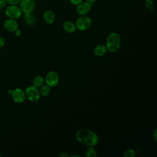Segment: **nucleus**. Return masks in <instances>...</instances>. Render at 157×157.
Segmentation results:
<instances>
[{
  "label": "nucleus",
  "instance_id": "nucleus-31",
  "mask_svg": "<svg viewBox=\"0 0 157 157\" xmlns=\"http://www.w3.org/2000/svg\"><path fill=\"white\" fill-rule=\"evenodd\" d=\"M0 11H1V9H0Z\"/></svg>",
  "mask_w": 157,
  "mask_h": 157
},
{
  "label": "nucleus",
  "instance_id": "nucleus-9",
  "mask_svg": "<svg viewBox=\"0 0 157 157\" xmlns=\"http://www.w3.org/2000/svg\"><path fill=\"white\" fill-rule=\"evenodd\" d=\"M93 6V2L85 1L81 2L80 4L77 5L76 10L77 12L80 15H86L91 10Z\"/></svg>",
  "mask_w": 157,
  "mask_h": 157
},
{
  "label": "nucleus",
  "instance_id": "nucleus-8",
  "mask_svg": "<svg viewBox=\"0 0 157 157\" xmlns=\"http://www.w3.org/2000/svg\"><path fill=\"white\" fill-rule=\"evenodd\" d=\"M59 80V75L56 72L50 71L46 75L45 82L46 85H48L50 87H53L58 85Z\"/></svg>",
  "mask_w": 157,
  "mask_h": 157
},
{
  "label": "nucleus",
  "instance_id": "nucleus-4",
  "mask_svg": "<svg viewBox=\"0 0 157 157\" xmlns=\"http://www.w3.org/2000/svg\"><path fill=\"white\" fill-rule=\"evenodd\" d=\"M25 96L29 101L31 102L37 101L40 96L39 90L38 88L34 85L29 86L25 90Z\"/></svg>",
  "mask_w": 157,
  "mask_h": 157
},
{
  "label": "nucleus",
  "instance_id": "nucleus-27",
  "mask_svg": "<svg viewBox=\"0 0 157 157\" xmlns=\"http://www.w3.org/2000/svg\"><path fill=\"white\" fill-rule=\"evenodd\" d=\"M86 1H88V2H95V1H96L97 0H86Z\"/></svg>",
  "mask_w": 157,
  "mask_h": 157
},
{
  "label": "nucleus",
  "instance_id": "nucleus-19",
  "mask_svg": "<svg viewBox=\"0 0 157 157\" xmlns=\"http://www.w3.org/2000/svg\"><path fill=\"white\" fill-rule=\"evenodd\" d=\"M136 155V152L132 149H128L123 154L124 157H134Z\"/></svg>",
  "mask_w": 157,
  "mask_h": 157
},
{
  "label": "nucleus",
  "instance_id": "nucleus-24",
  "mask_svg": "<svg viewBox=\"0 0 157 157\" xmlns=\"http://www.w3.org/2000/svg\"><path fill=\"white\" fill-rule=\"evenodd\" d=\"M156 131H157V130H156V129H155V131H154V132H153V139H154V140H155V142H156V140H157V138H156V137H157Z\"/></svg>",
  "mask_w": 157,
  "mask_h": 157
},
{
  "label": "nucleus",
  "instance_id": "nucleus-6",
  "mask_svg": "<svg viewBox=\"0 0 157 157\" xmlns=\"http://www.w3.org/2000/svg\"><path fill=\"white\" fill-rule=\"evenodd\" d=\"M36 4L34 0H21L20 8L23 13L32 12L36 8Z\"/></svg>",
  "mask_w": 157,
  "mask_h": 157
},
{
  "label": "nucleus",
  "instance_id": "nucleus-12",
  "mask_svg": "<svg viewBox=\"0 0 157 157\" xmlns=\"http://www.w3.org/2000/svg\"><path fill=\"white\" fill-rule=\"evenodd\" d=\"M107 52L105 45H98L94 47L93 49L94 54L97 56H102Z\"/></svg>",
  "mask_w": 157,
  "mask_h": 157
},
{
  "label": "nucleus",
  "instance_id": "nucleus-1",
  "mask_svg": "<svg viewBox=\"0 0 157 157\" xmlns=\"http://www.w3.org/2000/svg\"><path fill=\"white\" fill-rule=\"evenodd\" d=\"M75 138L80 144L90 147H94L99 141L98 135L93 131L88 129H80L75 133Z\"/></svg>",
  "mask_w": 157,
  "mask_h": 157
},
{
  "label": "nucleus",
  "instance_id": "nucleus-18",
  "mask_svg": "<svg viewBox=\"0 0 157 157\" xmlns=\"http://www.w3.org/2000/svg\"><path fill=\"white\" fill-rule=\"evenodd\" d=\"M145 7L148 11L152 12L153 11V1L152 0H145Z\"/></svg>",
  "mask_w": 157,
  "mask_h": 157
},
{
  "label": "nucleus",
  "instance_id": "nucleus-22",
  "mask_svg": "<svg viewBox=\"0 0 157 157\" xmlns=\"http://www.w3.org/2000/svg\"><path fill=\"white\" fill-rule=\"evenodd\" d=\"M6 0H0V9L4 8L6 6Z\"/></svg>",
  "mask_w": 157,
  "mask_h": 157
},
{
  "label": "nucleus",
  "instance_id": "nucleus-20",
  "mask_svg": "<svg viewBox=\"0 0 157 157\" xmlns=\"http://www.w3.org/2000/svg\"><path fill=\"white\" fill-rule=\"evenodd\" d=\"M21 0H6V2L10 5H17L20 3Z\"/></svg>",
  "mask_w": 157,
  "mask_h": 157
},
{
  "label": "nucleus",
  "instance_id": "nucleus-28",
  "mask_svg": "<svg viewBox=\"0 0 157 157\" xmlns=\"http://www.w3.org/2000/svg\"><path fill=\"white\" fill-rule=\"evenodd\" d=\"M71 157H73V156H76V157H79L80 156L79 155H71Z\"/></svg>",
  "mask_w": 157,
  "mask_h": 157
},
{
  "label": "nucleus",
  "instance_id": "nucleus-16",
  "mask_svg": "<svg viewBox=\"0 0 157 157\" xmlns=\"http://www.w3.org/2000/svg\"><path fill=\"white\" fill-rule=\"evenodd\" d=\"M39 93H40V95H42L43 96H47L50 93V87L47 85H42V86H40Z\"/></svg>",
  "mask_w": 157,
  "mask_h": 157
},
{
  "label": "nucleus",
  "instance_id": "nucleus-30",
  "mask_svg": "<svg viewBox=\"0 0 157 157\" xmlns=\"http://www.w3.org/2000/svg\"><path fill=\"white\" fill-rule=\"evenodd\" d=\"M0 156H1V153H0Z\"/></svg>",
  "mask_w": 157,
  "mask_h": 157
},
{
  "label": "nucleus",
  "instance_id": "nucleus-5",
  "mask_svg": "<svg viewBox=\"0 0 157 157\" xmlns=\"http://www.w3.org/2000/svg\"><path fill=\"white\" fill-rule=\"evenodd\" d=\"M22 14V12L20 7H17L16 5H10L8 6L6 9V15L12 19H18Z\"/></svg>",
  "mask_w": 157,
  "mask_h": 157
},
{
  "label": "nucleus",
  "instance_id": "nucleus-2",
  "mask_svg": "<svg viewBox=\"0 0 157 157\" xmlns=\"http://www.w3.org/2000/svg\"><path fill=\"white\" fill-rule=\"evenodd\" d=\"M121 45V37L117 33H110L106 39L105 47L109 52H115L120 48Z\"/></svg>",
  "mask_w": 157,
  "mask_h": 157
},
{
  "label": "nucleus",
  "instance_id": "nucleus-13",
  "mask_svg": "<svg viewBox=\"0 0 157 157\" xmlns=\"http://www.w3.org/2000/svg\"><path fill=\"white\" fill-rule=\"evenodd\" d=\"M63 29L64 31L68 33H74L76 30L75 25L71 21H66L63 23Z\"/></svg>",
  "mask_w": 157,
  "mask_h": 157
},
{
  "label": "nucleus",
  "instance_id": "nucleus-3",
  "mask_svg": "<svg viewBox=\"0 0 157 157\" xmlns=\"http://www.w3.org/2000/svg\"><path fill=\"white\" fill-rule=\"evenodd\" d=\"M91 19L87 16L81 15L75 21V26L77 29L80 31H83L88 29L91 25Z\"/></svg>",
  "mask_w": 157,
  "mask_h": 157
},
{
  "label": "nucleus",
  "instance_id": "nucleus-17",
  "mask_svg": "<svg viewBox=\"0 0 157 157\" xmlns=\"http://www.w3.org/2000/svg\"><path fill=\"white\" fill-rule=\"evenodd\" d=\"M85 155L87 157H95V156H96L97 153H96V151L95 148H94V147H93V146L89 147L86 150Z\"/></svg>",
  "mask_w": 157,
  "mask_h": 157
},
{
  "label": "nucleus",
  "instance_id": "nucleus-25",
  "mask_svg": "<svg viewBox=\"0 0 157 157\" xmlns=\"http://www.w3.org/2000/svg\"><path fill=\"white\" fill-rule=\"evenodd\" d=\"M14 33H15V35L16 36H20V34H21V31H20V29H16V30L14 31Z\"/></svg>",
  "mask_w": 157,
  "mask_h": 157
},
{
  "label": "nucleus",
  "instance_id": "nucleus-23",
  "mask_svg": "<svg viewBox=\"0 0 157 157\" xmlns=\"http://www.w3.org/2000/svg\"><path fill=\"white\" fill-rule=\"evenodd\" d=\"M5 44V39L4 37L0 36V48L2 47Z\"/></svg>",
  "mask_w": 157,
  "mask_h": 157
},
{
  "label": "nucleus",
  "instance_id": "nucleus-29",
  "mask_svg": "<svg viewBox=\"0 0 157 157\" xmlns=\"http://www.w3.org/2000/svg\"><path fill=\"white\" fill-rule=\"evenodd\" d=\"M12 90H9V93L10 94H11V93H12Z\"/></svg>",
  "mask_w": 157,
  "mask_h": 157
},
{
  "label": "nucleus",
  "instance_id": "nucleus-15",
  "mask_svg": "<svg viewBox=\"0 0 157 157\" xmlns=\"http://www.w3.org/2000/svg\"><path fill=\"white\" fill-rule=\"evenodd\" d=\"M44 82H45V80L43 78V77L40 75H37L34 78L33 80V83L34 86L37 88H39L44 85Z\"/></svg>",
  "mask_w": 157,
  "mask_h": 157
},
{
  "label": "nucleus",
  "instance_id": "nucleus-14",
  "mask_svg": "<svg viewBox=\"0 0 157 157\" xmlns=\"http://www.w3.org/2000/svg\"><path fill=\"white\" fill-rule=\"evenodd\" d=\"M23 20L25 23L29 26L34 25L36 22V18L31 12L25 13L23 17Z\"/></svg>",
  "mask_w": 157,
  "mask_h": 157
},
{
  "label": "nucleus",
  "instance_id": "nucleus-7",
  "mask_svg": "<svg viewBox=\"0 0 157 157\" xmlns=\"http://www.w3.org/2000/svg\"><path fill=\"white\" fill-rule=\"evenodd\" d=\"M10 94L13 101L18 104L23 103L26 99L25 91L19 88H17L14 90H12Z\"/></svg>",
  "mask_w": 157,
  "mask_h": 157
},
{
  "label": "nucleus",
  "instance_id": "nucleus-10",
  "mask_svg": "<svg viewBox=\"0 0 157 157\" xmlns=\"http://www.w3.org/2000/svg\"><path fill=\"white\" fill-rule=\"evenodd\" d=\"M4 28L8 31L10 32H14L16 29L18 28V23L15 20L9 18L4 21L3 24Z\"/></svg>",
  "mask_w": 157,
  "mask_h": 157
},
{
  "label": "nucleus",
  "instance_id": "nucleus-26",
  "mask_svg": "<svg viewBox=\"0 0 157 157\" xmlns=\"http://www.w3.org/2000/svg\"><path fill=\"white\" fill-rule=\"evenodd\" d=\"M59 156L61 157H68L69 156V155L67 153H66V152H61L60 154H59Z\"/></svg>",
  "mask_w": 157,
  "mask_h": 157
},
{
  "label": "nucleus",
  "instance_id": "nucleus-21",
  "mask_svg": "<svg viewBox=\"0 0 157 157\" xmlns=\"http://www.w3.org/2000/svg\"><path fill=\"white\" fill-rule=\"evenodd\" d=\"M71 3L73 5H78L81 2H82L83 0H69Z\"/></svg>",
  "mask_w": 157,
  "mask_h": 157
},
{
  "label": "nucleus",
  "instance_id": "nucleus-11",
  "mask_svg": "<svg viewBox=\"0 0 157 157\" xmlns=\"http://www.w3.org/2000/svg\"><path fill=\"white\" fill-rule=\"evenodd\" d=\"M43 18L47 23L52 24L54 22L55 20V15L53 11L50 10H47L44 12Z\"/></svg>",
  "mask_w": 157,
  "mask_h": 157
}]
</instances>
